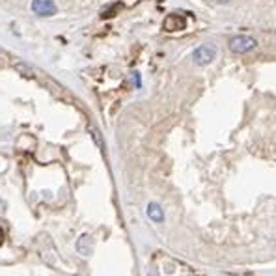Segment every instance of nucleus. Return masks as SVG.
Masks as SVG:
<instances>
[{"instance_id":"9","label":"nucleus","mask_w":276,"mask_h":276,"mask_svg":"<svg viewBox=\"0 0 276 276\" xmlns=\"http://www.w3.org/2000/svg\"><path fill=\"white\" fill-rule=\"evenodd\" d=\"M2 243H4V230L0 228V245H2Z\"/></svg>"},{"instance_id":"4","label":"nucleus","mask_w":276,"mask_h":276,"mask_svg":"<svg viewBox=\"0 0 276 276\" xmlns=\"http://www.w3.org/2000/svg\"><path fill=\"white\" fill-rule=\"evenodd\" d=\"M185 26H187V19H185L183 15H179V13H170V15L164 17L163 28H164L166 32L185 30Z\"/></svg>"},{"instance_id":"3","label":"nucleus","mask_w":276,"mask_h":276,"mask_svg":"<svg viewBox=\"0 0 276 276\" xmlns=\"http://www.w3.org/2000/svg\"><path fill=\"white\" fill-rule=\"evenodd\" d=\"M32 11L40 17H52L56 13V4L52 0H34L32 2Z\"/></svg>"},{"instance_id":"1","label":"nucleus","mask_w":276,"mask_h":276,"mask_svg":"<svg viewBox=\"0 0 276 276\" xmlns=\"http://www.w3.org/2000/svg\"><path fill=\"white\" fill-rule=\"evenodd\" d=\"M216 56V47L215 45H200L194 51L192 58L198 66H209L211 62L215 60Z\"/></svg>"},{"instance_id":"5","label":"nucleus","mask_w":276,"mask_h":276,"mask_svg":"<svg viewBox=\"0 0 276 276\" xmlns=\"http://www.w3.org/2000/svg\"><path fill=\"white\" fill-rule=\"evenodd\" d=\"M77 252L82 254V256H90L92 254V239H90V235H82L77 241Z\"/></svg>"},{"instance_id":"8","label":"nucleus","mask_w":276,"mask_h":276,"mask_svg":"<svg viewBox=\"0 0 276 276\" xmlns=\"http://www.w3.org/2000/svg\"><path fill=\"white\" fill-rule=\"evenodd\" d=\"M90 131H92V134H93V138H95V142H97V146H101V136H99V131L95 127H90Z\"/></svg>"},{"instance_id":"6","label":"nucleus","mask_w":276,"mask_h":276,"mask_svg":"<svg viewBox=\"0 0 276 276\" xmlns=\"http://www.w3.org/2000/svg\"><path fill=\"white\" fill-rule=\"evenodd\" d=\"M148 216H149V220H153V222H163L164 220V213H163V209H161V205L159 204H149L148 205Z\"/></svg>"},{"instance_id":"7","label":"nucleus","mask_w":276,"mask_h":276,"mask_svg":"<svg viewBox=\"0 0 276 276\" xmlns=\"http://www.w3.org/2000/svg\"><path fill=\"white\" fill-rule=\"evenodd\" d=\"M123 8L122 2H116V4H110L108 8H105V10L101 11V17L103 19H112V17H116V13H118L120 10Z\"/></svg>"},{"instance_id":"2","label":"nucleus","mask_w":276,"mask_h":276,"mask_svg":"<svg viewBox=\"0 0 276 276\" xmlns=\"http://www.w3.org/2000/svg\"><path fill=\"white\" fill-rule=\"evenodd\" d=\"M256 40H252L248 36H235L230 40V49L237 54H243V52H250L252 49H256Z\"/></svg>"}]
</instances>
